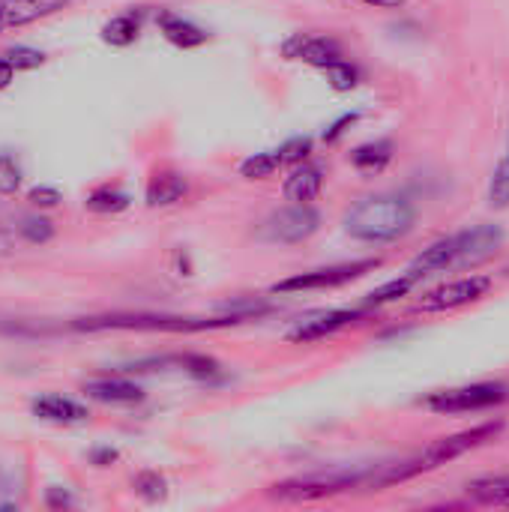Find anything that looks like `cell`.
Masks as SVG:
<instances>
[{"label":"cell","instance_id":"1","mask_svg":"<svg viewBox=\"0 0 509 512\" xmlns=\"http://www.w3.org/2000/svg\"><path fill=\"white\" fill-rule=\"evenodd\" d=\"M417 222V207L405 195H369L360 198L342 219L345 231L363 243H393L402 240Z\"/></svg>","mask_w":509,"mask_h":512},{"label":"cell","instance_id":"2","mask_svg":"<svg viewBox=\"0 0 509 512\" xmlns=\"http://www.w3.org/2000/svg\"><path fill=\"white\" fill-rule=\"evenodd\" d=\"M501 243H504V228L501 225H477V228H468V231H459L453 237H444V240L432 243L429 249H423L414 258V264L408 270L423 279L429 273H444V270H456V267H474V264L486 261L489 255H495V249H501Z\"/></svg>","mask_w":509,"mask_h":512},{"label":"cell","instance_id":"3","mask_svg":"<svg viewBox=\"0 0 509 512\" xmlns=\"http://www.w3.org/2000/svg\"><path fill=\"white\" fill-rule=\"evenodd\" d=\"M240 315L225 318H177V315H105V318H84L75 324V330H162V333H198V330H216L240 324Z\"/></svg>","mask_w":509,"mask_h":512},{"label":"cell","instance_id":"4","mask_svg":"<svg viewBox=\"0 0 509 512\" xmlns=\"http://www.w3.org/2000/svg\"><path fill=\"white\" fill-rule=\"evenodd\" d=\"M369 474L363 471H330V474H306V477H294L285 483L270 486V498L282 501V504H309V501H321V498H333L342 495L348 489H366Z\"/></svg>","mask_w":509,"mask_h":512},{"label":"cell","instance_id":"5","mask_svg":"<svg viewBox=\"0 0 509 512\" xmlns=\"http://www.w3.org/2000/svg\"><path fill=\"white\" fill-rule=\"evenodd\" d=\"M509 399L507 384H468V387H453V390H441L432 393L426 399V408L435 414H480V411H492L498 405H504Z\"/></svg>","mask_w":509,"mask_h":512},{"label":"cell","instance_id":"6","mask_svg":"<svg viewBox=\"0 0 509 512\" xmlns=\"http://www.w3.org/2000/svg\"><path fill=\"white\" fill-rule=\"evenodd\" d=\"M381 258H363L354 264H336V267H321V270H309V273H297L291 279H282L273 285V294H300V291H327V288H339L348 282L363 279L366 273L378 270Z\"/></svg>","mask_w":509,"mask_h":512},{"label":"cell","instance_id":"7","mask_svg":"<svg viewBox=\"0 0 509 512\" xmlns=\"http://www.w3.org/2000/svg\"><path fill=\"white\" fill-rule=\"evenodd\" d=\"M321 228V213L312 204H288L282 210H276L264 225H261V237L270 243H303L309 240L315 231Z\"/></svg>","mask_w":509,"mask_h":512},{"label":"cell","instance_id":"8","mask_svg":"<svg viewBox=\"0 0 509 512\" xmlns=\"http://www.w3.org/2000/svg\"><path fill=\"white\" fill-rule=\"evenodd\" d=\"M492 276H462L456 282H444L438 288H432L429 294H423V300L417 303V312H453L462 306H471L477 300H483L492 291Z\"/></svg>","mask_w":509,"mask_h":512},{"label":"cell","instance_id":"9","mask_svg":"<svg viewBox=\"0 0 509 512\" xmlns=\"http://www.w3.org/2000/svg\"><path fill=\"white\" fill-rule=\"evenodd\" d=\"M282 57L327 72V69H333L336 63L345 60V51H342V45H339L333 36H327V33L300 30V33H291V36L282 42Z\"/></svg>","mask_w":509,"mask_h":512},{"label":"cell","instance_id":"10","mask_svg":"<svg viewBox=\"0 0 509 512\" xmlns=\"http://www.w3.org/2000/svg\"><path fill=\"white\" fill-rule=\"evenodd\" d=\"M369 309H330V312H315L303 321H297L291 330H288V342H318V339H327L345 327H351L354 321L366 318Z\"/></svg>","mask_w":509,"mask_h":512},{"label":"cell","instance_id":"11","mask_svg":"<svg viewBox=\"0 0 509 512\" xmlns=\"http://www.w3.org/2000/svg\"><path fill=\"white\" fill-rule=\"evenodd\" d=\"M75 0H0V33L63 12Z\"/></svg>","mask_w":509,"mask_h":512},{"label":"cell","instance_id":"12","mask_svg":"<svg viewBox=\"0 0 509 512\" xmlns=\"http://www.w3.org/2000/svg\"><path fill=\"white\" fill-rule=\"evenodd\" d=\"M324 186V171L312 162H300L291 168V174L282 183V195L291 204H312L321 195Z\"/></svg>","mask_w":509,"mask_h":512},{"label":"cell","instance_id":"13","mask_svg":"<svg viewBox=\"0 0 509 512\" xmlns=\"http://www.w3.org/2000/svg\"><path fill=\"white\" fill-rule=\"evenodd\" d=\"M156 24H159V33H162L174 48H183V51L201 48V45L210 39L204 27H198L195 21L183 18V15H174V12H159V15H156Z\"/></svg>","mask_w":509,"mask_h":512},{"label":"cell","instance_id":"14","mask_svg":"<svg viewBox=\"0 0 509 512\" xmlns=\"http://www.w3.org/2000/svg\"><path fill=\"white\" fill-rule=\"evenodd\" d=\"M84 393L102 405H135L144 399V390L126 378H96L84 384Z\"/></svg>","mask_w":509,"mask_h":512},{"label":"cell","instance_id":"15","mask_svg":"<svg viewBox=\"0 0 509 512\" xmlns=\"http://www.w3.org/2000/svg\"><path fill=\"white\" fill-rule=\"evenodd\" d=\"M186 189H189L186 177L171 171V168H165V171H156L150 177L144 198H147V207H171V204H177L186 195Z\"/></svg>","mask_w":509,"mask_h":512},{"label":"cell","instance_id":"16","mask_svg":"<svg viewBox=\"0 0 509 512\" xmlns=\"http://www.w3.org/2000/svg\"><path fill=\"white\" fill-rule=\"evenodd\" d=\"M33 414L45 423H63V426H72V423H84L90 414L81 402L75 399H63V396H42L33 402Z\"/></svg>","mask_w":509,"mask_h":512},{"label":"cell","instance_id":"17","mask_svg":"<svg viewBox=\"0 0 509 512\" xmlns=\"http://www.w3.org/2000/svg\"><path fill=\"white\" fill-rule=\"evenodd\" d=\"M390 162H393V141H387V138L366 141L351 150V165L360 174H381Z\"/></svg>","mask_w":509,"mask_h":512},{"label":"cell","instance_id":"18","mask_svg":"<svg viewBox=\"0 0 509 512\" xmlns=\"http://www.w3.org/2000/svg\"><path fill=\"white\" fill-rule=\"evenodd\" d=\"M138 33H141V12H135V9L108 18V21L102 24V30H99L102 42H105V45H114V48L132 45V42L138 39Z\"/></svg>","mask_w":509,"mask_h":512},{"label":"cell","instance_id":"19","mask_svg":"<svg viewBox=\"0 0 509 512\" xmlns=\"http://www.w3.org/2000/svg\"><path fill=\"white\" fill-rule=\"evenodd\" d=\"M468 498L483 507H509V474L480 477V480L468 483Z\"/></svg>","mask_w":509,"mask_h":512},{"label":"cell","instance_id":"20","mask_svg":"<svg viewBox=\"0 0 509 512\" xmlns=\"http://www.w3.org/2000/svg\"><path fill=\"white\" fill-rule=\"evenodd\" d=\"M417 282H420V276L408 270L405 276H399V279H393V282H387V285H381V288L369 291V294H366V300H363V306H366V309H378V306L396 303V300L408 297V294L414 291V285H417Z\"/></svg>","mask_w":509,"mask_h":512},{"label":"cell","instance_id":"21","mask_svg":"<svg viewBox=\"0 0 509 512\" xmlns=\"http://www.w3.org/2000/svg\"><path fill=\"white\" fill-rule=\"evenodd\" d=\"M87 210H93V213H120V210H126L129 207V195L126 192H120L117 186H99V189H93L90 195H87Z\"/></svg>","mask_w":509,"mask_h":512},{"label":"cell","instance_id":"22","mask_svg":"<svg viewBox=\"0 0 509 512\" xmlns=\"http://www.w3.org/2000/svg\"><path fill=\"white\" fill-rule=\"evenodd\" d=\"M327 75V84L336 90V93H348V90H357L360 81H363V72L357 69V63H351L348 57L342 63H336L333 69L324 72Z\"/></svg>","mask_w":509,"mask_h":512},{"label":"cell","instance_id":"23","mask_svg":"<svg viewBox=\"0 0 509 512\" xmlns=\"http://www.w3.org/2000/svg\"><path fill=\"white\" fill-rule=\"evenodd\" d=\"M279 168H282V165H279L276 150H273V153H255V156H249V159L240 162V177H246V180H267V177H273Z\"/></svg>","mask_w":509,"mask_h":512},{"label":"cell","instance_id":"24","mask_svg":"<svg viewBox=\"0 0 509 512\" xmlns=\"http://www.w3.org/2000/svg\"><path fill=\"white\" fill-rule=\"evenodd\" d=\"M312 147H315V141H312L309 135H294V138H288V141L276 150L279 165H282V168H294V165H300V162H309Z\"/></svg>","mask_w":509,"mask_h":512},{"label":"cell","instance_id":"25","mask_svg":"<svg viewBox=\"0 0 509 512\" xmlns=\"http://www.w3.org/2000/svg\"><path fill=\"white\" fill-rule=\"evenodd\" d=\"M18 234H21L24 243L42 246V243H48L54 237V225L48 219H42V216H24L21 225H18Z\"/></svg>","mask_w":509,"mask_h":512},{"label":"cell","instance_id":"26","mask_svg":"<svg viewBox=\"0 0 509 512\" xmlns=\"http://www.w3.org/2000/svg\"><path fill=\"white\" fill-rule=\"evenodd\" d=\"M135 492H138L147 504H156V501H162V498L168 495V483H165V477H159L156 471H144V474L135 477Z\"/></svg>","mask_w":509,"mask_h":512},{"label":"cell","instance_id":"27","mask_svg":"<svg viewBox=\"0 0 509 512\" xmlns=\"http://www.w3.org/2000/svg\"><path fill=\"white\" fill-rule=\"evenodd\" d=\"M3 57L15 66V72H27V69H36V66L45 63V54L30 48V45H12V48L3 51Z\"/></svg>","mask_w":509,"mask_h":512},{"label":"cell","instance_id":"28","mask_svg":"<svg viewBox=\"0 0 509 512\" xmlns=\"http://www.w3.org/2000/svg\"><path fill=\"white\" fill-rule=\"evenodd\" d=\"M489 204L492 207H507L509 204V159L504 156L492 174V183H489Z\"/></svg>","mask_w":509,"mask_h":512},{"label":"cell","instance_id":"29","mask_svg":"<svg viewBox=\"0 0 509 512\" xmlns=\"http://www.w3.org/2000/svg\"><path fill=\"white\" fill-rule=\"evenodd\" d=\"M21 186V168L12 156L0 153V195H15Z\"/></svg>","mask_w":509,"mask_h":512},{"label":"cell","instance_id":"30","mask_svg":"<svg viewBox=\"0 0 509 512\" xmlns=\"http://www.w3.org/2000/svg\"><path fill=\"white\" fill-rule=\"evenodd\" d=\"M27 201H30L33 207H57V204H60V192H57L54 186H33V189L27 192Z\"/></svg>","mask_w":509,"mask_h":512},{"label":"cell","instance_id":"31","mask_svg":"<svg viewBox=\"0 0 509 512\" xmlns=\"http://www.w3.org/2000/svg\"><path fill=\"white\" fill-rule=\"evenodd\" d=\"M357 120H360V114H357V111H351V114H342L336 123H330V129L324 132V141H327V144L339 141V138H342V135H345V132H348V129L357 123Z\"/></svg>","mask_w":509,"mask_h":512},{"label":"cell","instance_id":"32","mask_svg":"<svg viewBox=\"0 0 509 512\" xmlns=\"http://www.w3.org/2000/svg\"><path fill=\"white\" fill-rule=\"evenodd\" d=\"M12 78H15V66L0 54V90H6L12 84Z\"/></svg>","mask_w":509,"mask_h":512},{"label":"cell","instance_id":"33","mask_svg":"<svg viewBox=\"0 0 509 512\" xmlns=\"http://www.w3.org/2000/svg\"><path fill=\"white\" fill-rule=\"evenodd\" d=\"M114 459H117V453H114V450H96V453H93V465H99V468L111 465Z\"/></svg>","mask_w":509,"mask_h":512},{"label":"cell","instance_id":"34","mask_svg":"<svg viewBox=\"0 0 509 512\" xmlns=\"http://www.w3.org/2000/svg\"><path fill=\"white\" fill-rule=\"evenodd\" d=\"M363 3H369V6H378V9H402L408 0H363Z\"/></svg>","mask_w":509,"mask_h":512},{"label":"cell","instance_id":"35","mask_svg":"<svg viewBox=\"0 0 509 512\" xmlns=\"http://www.w3.org/2000/svg\"><path fill=\"white\" fill-rule=\"evenodd\" d=\"M48 504H51V507H66V504H69V498H66V495H54V492H51V495H48Z\"/></svg>","mask_w":509,"mask_h":512},{"label":"cell","instance_id":"36","mask_svg":"<svg viewBox=\"0 0 509 512\" xmlns=\"http://www.w3.org/2000/svg\"><path fill=\"white\" fill-rule=\"evenodd\" d=\"M0 252H9V231L0 228Z\"/></svg>","mask_w":509,"mask_h":512},{"label":"cell","instance_id":"37","mask_svg":"<svg viewBox=\"0 0 509 512\" xmlns=\"http://www.w3.org/2000/svg\"><path fill=\"white\" fill-rule=\"evenodd\" d=\"M507 159H509V147H507Z\"/></svg>","mask_w":509,"mask_h":512}]
</instances>
